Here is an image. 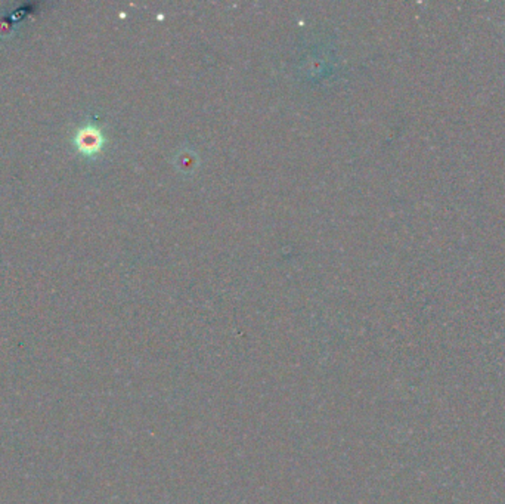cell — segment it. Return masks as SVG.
<instances>
[]
</instances>
